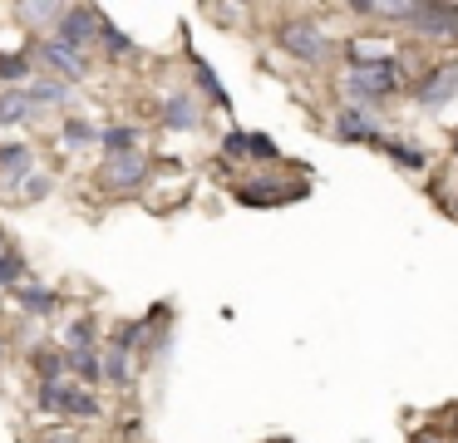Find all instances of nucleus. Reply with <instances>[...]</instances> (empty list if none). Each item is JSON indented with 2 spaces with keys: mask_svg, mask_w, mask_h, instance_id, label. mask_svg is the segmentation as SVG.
<instances>
[{
  "mask_svg": "<svg viewBox=\"0 0 458 443\" xmlns=\"http://www.w3.org/2000/svg\"><path fill=\"white\" fill-rule=\"evenodd\" d=\"M404 84H409V64L399 55H385V59H369V64H350L345 79H340V94H345L350 108L375 114V108L385 104V98H394Z\"/></svg>",
  "mask_w": 458,
  "mask_h": 443,
  "instance_id": "nucleus-1",
  "label": "nucleus"
},
{
  "mask_svg": "<svg viewBox=\"0 0 458 443\" xmlns=\"http://www.w3.org/2000/svg\"><path fill=\"white\" fill-rule=\"evenodd\" d=\"M276 45L310 69L330 64V55H335V39H330V30L320 20H286V25H276Z\"/></svg>",
  "mask_w": 458,
  "mask_h": 443,
  "instance_id": "nucleus-2",
  "label": "nucleus"
},
{
  "mask_svg": "<svg viewBox=\"0 0 458 443\" xmlns=\"http://www.w3.org/2000/svg\"><path fill=\"white\" fill-rule=\"evenodd\" d=\"M99 25H104V15L99 10H89V5H64V15L55 20V35L50 39H60V45H70V49H89L94 39H99Z\"/></svg>",
  "mask_w": 458,
  "mask_h": 443,
  "instance_id": "nucleus-3",
  "label": "nucleus"
},
{
  "mask_svg": "<svg viewBox=\"0 0 458 443\" xmlns=\"http://www.w3.org/2000/svg\"><path fill=\"white\" fill-rule=\"evenodd\" d=\"M454 94H458V59H444V64H428V74L419 79V89H414V104L434 114V108L454 104Z\"/></svg>",
  "mask_w": 458,
  "mask_h": 443,
  "instance_id": "nucleus-4",
  "label": "nucleus"
},
{
  "mask_svg": "<svg viewBox=\"0 0 458 443\" xmlns=\"http://www.w3.org/2000/svg\"><path fill=\"white\" fill-rule=\"evenodd\" d=\"M148 173H153V163L143 148L139 153H123V158H104V167H99L104 187H114V192H139L148 183Z\"/></svg>",
  "mask_w": 458,
  "mask_h": 443,
  "instance_id": "nucleus-5",
  "label": "nucleus"
},
{
  "mask_svg": "<svg viewBox=\"0 0 458 443\" xmlns=\"http://www.w3.org/2000/svg\"><path fill=\"white\" fill-rule=\"evenodd\" d=\"M40 64L50 69V79H60V84H80V79H89V55H80V49L60 45V39H45L40 45Z\"/></svg>",
  "mask_w": 458,
  "mask_h": 443,
  "instance_id": "nucleus-6",
  "label": "nucleus"
},
{
  "mask_svg": "<svg viewBox=\"0 0 458 443\" xmlns=\"http://www.w3.org/2000/svg\"><path fill=\"white\" fill-rule=\"evenodd\" d=\"M291 197H306V183H291L286 187V177H251L247 187H237V202H247V207H281V202H291Z\"/></svg>",
  "mask_w": 458,
  "mask_h": 443,
  "instance_id": "nucleus-7",
  "label": "nucleus"
},
{
  "mask_svg": "<svg viewBox=\"0 0 458 443\" xmlns=\"http://www.w3.org/2000/svg\"><path fill=\"white\" fill-rule=\"evenodd\" d=\"M330 128H335L340 143H369V148H375L379 138H385V128L375 124V114H365V108H350V104L335 108V124H330Z\"/></svg>",
  "mask_w": 458,
  "mask_h": 443,
  "instance_id": "nucleus-8",
  "label": "nucleus"
},
{
  "mask_svg": "<svg viewBox=\"0 0 458 443\" xmlns=\"http://www.w3.org/2000/svg\"><path fill=\"white\" fill-rule=\"evenodd\" d=\"M409 25L428 39H458V5H414Z\"/></svg>",
  "mask_w": 458,
  "mask_h": 443,
  "instance_id": "nucleus-9",
  "label": "nucleus"
},
{
  "mask_svg": "<svg viewBox=\"0 0 458 443\" xmlns=\"http://www.w3.org/2000/svg\"><path fill=\"white\" fill-rule=\"evenodd\" d=\"M55 419H104V404L94 389H80V384H64L60 394V413Z\"/></svg>",
  "mask_w": 458,
  "mask_h": 443,
  "instance_id": "nucleus-10",
  "label": "nucleus"
},
{
  "mask_svg": "<svg viewBox=\"0 0 458 443\" xmlns=\"http://www.w3.org/2000/svg\"><path fill=\"white\" fill-rule=\"evenodd\" d=\"M163 124H168L173 133H192V128L202 124V104L192 94H173L168 104H163Z\"/></svg>",
  "mask_w": 458,
  "mask_h": 443,
  "instance_id": "nucleus-11",
  "label": "nucleus"
},
{
  "mask_svg": "<svg viewBox=\"0 0 458 443\" xmlns=\"http://www.w3.org/2000/svg\"><path fill=\"white\" fill-rule=\"evenodd\" d=\"M11 295L25 315H35V320H50V315L60 311V291H50V285H21V291H11Z\"/></svg>",
  "mask_w": 458,
  "mask_h": 443,
  "instance_id": "nucleus-12",
  "label": "nucleus"
},
{
  "mask_svg": "<svg viewBox=\"0 0 458 443\" xmlns=\"http://www.w3.org/2000/svg\"><path fill=\"white\" fill-rule=\"evenodd\" d=\"M25 98H30V108L40 114V108H55V104H70V84H60V79H30L25 84Z\"/></svg>",
  "mask_w": 458,
  "mask_h": 443,
  "instance_id": "nucleus-13",
  "label": "nucleus"
},
{
  "mask_svg": "<svg viewBox=\"0 0 458 443\" xmlns=\"http://www.w3.org/2000/svg\"><path fill=\"white\" fill-rule=\"evenodd\" d=\"M375 148H379V153H385L394 167H409V173H424V167H428V153H424V148H414V143H399V138H379Z\"/></svg>",
  "mask_w": 458,
  "mask_h": 443,
  "instance_id": "nucleus-14",
  "label": "nucleus"
},
{
  "mask_svg": "<svg viewBox=\"0 0 458 443\" xmlns=\"http://www.w3.org/2000/svg\"><path fill=\"white\" fill-rule=\"evenodd\" d=\"M99 143H104V158H123V153H139L143 133L133 124H114V128H99Z\"/></svg>",
  "mask_w": 458,
  "mask_h": 443,
  "instance_id": "nucleus-15",
  "label": "nucleus"
},
{
  "mask_svg": "<svg viewBox=\"0 0 458 443\" xmlns=\"http://www.w3.org/2000/svg\"><path fill=\"white\" fill-rule=\"evenodd\" d=\"M64 374L80 379V389H94L99 379V350H64Z\"/></svg>",
  "mask_w": 458,
  "mask_h": 443,
  "instance_id": "nucleus-16",
  "label": "nucleus"
},
{
  "mask_svg": "<svg viewBox=\"0 0 458 443\" xmlns=\"http://www.w3.org/2000/svg\"><path fill=\"white\" fill-rule=\"evenodd\" d=\"M30 118H35V108L25 98V89H0V128H21Z\"/></svg>",
  "mask_w": 458,
  "mask_h": 443,
  "instance_id": "nucleus-17",
  "label": "nucleus"
},
{
  "mask_svg": "<svg viewBox=\"0 0 458 443\" xmlns=\"http://www.w3.org/2000/svg\"><path fill=\"white\" fill-rule=\"evenodd\" d=\"M192 79H198V89L208 94V104H212V108H232V94L222 89L217 69H212L208 59H192Z\"/></svg>",
  "mask_w": 458,
  "mask_h": 443,
  "instance_id": "nucleus-18",
  "label": "nucleus"
},
{
  "mask_svg": "<svg viewBox=\"0 0 458 443\" xmlns=\"http://www.w3.org/2000/svg\"><path fill=\"white\" fill-rule=\"evenodd\" d=\"M30 74H35V59L30 55H21V49H15V55H0V84H5V89H25V84H30Z\"/></svg>",
  "mask_w": 458,
  "mask_h": 443,
  "instance_id": "nucleus-19",
  "label": "nucleus"
},
{
  "mask_svg": "<svg viewBox=\"0 0 458 443\" xmlns=\"http://www.w3.org/2000/svg\"><path fill=\"white\" fill-rule=\"evenodd\" d=\"M99 379H104V384H114V389H129V379H133V364H129V354H119V350H104V354H99Z\"/></svg>",
  "mask_w": 458,
  "mask_h": 443,
  "instance_id": "nucleus-20",
  "label": "nucleus"
},
{
  "mask_svg": "<svg viewBox=\"0 0 458 443\" xmlns=\"http://www.w3.org/2000/svg\"><path fill=\"white\" fill-rule=\"evenodd\" d=\"M30 148L25 143H0V167H5V173H11V183H25V177H30Z\"/></svg>",
  "mask_w": 458,
  "mask_h": 443,
  "instance_id": "nucleus-21",
  "label": "nucleus"
},
{
  "mask_svg": "<svg viewBox=\"0 0 458 443\" xmlns=\"http://www.w3.org/2000/svg\"><path fill=\"white\" fill-rule=\"evenodd\" d=\"M30 360H35V374H40V384L64 379V350H45V345H35Z\"/></svg>",
  "mask_w": 458,
  "mask_h": 443,
  "instance_id": "nucleus-22",
  "label": "nucleus"
},
{
  "mask_svg": "<svg viewBox=\"0 0 458 443\" xmlns=\"http://www.w3.org/2000/svg\"><path fill=\"white\" fill-rule=\"evenodd\" d=\"M25 271H30V261H25L21 251H0V291H21V281H25Z\"/></svg>",
  "mask_w": 458,
  "mask_h": 443,
  "instance_id": "nucleus-23",
  "label": "nucleus"
},
{
  "mask_svg": "<svg viewBox=\"0 0 458 443\" xmlns=\"http://www.w3.org/2000/svg\"><path fill=\"white\" fill-rule=\"evenodd\" d=\"M60 138H64V148H89V143H99V124H89V118H70V124L60 128Z\"/></svg>",
  "mask_w": 458,
  "mask_h": 443,
  "instance_id": "nucleus-24",
  "label": "nucleus"
},
{
  "mask_svg": "<svg viewBox=\"0 0 458 443\" xmlns=\"http://www.w3.org/2000/svg\"><path fill=\"white\" fill-rule=\"evenodd\" d=\"M99 39H104V49H109L114 59H133V55H139V45H133V39L123 35L119 25H109V20L99 25Z\"/></svg>",
  "mask_w": 458,
  "mask_h": 443,
  "instance_id": "nucleus-25",
  "label": "nucleus"
},
{
  "mask_svg": "<svg viewBox=\"0 0 458 443\" xmlns=\"http://www.w3.org/2000/svg\"><path fill=\"white\" fill-rule=\"evenodd\" d=\"M143 335H148V325H143V320H123L119 330H114L109 350H119V354H133V350L143 345Z\"/></svg>",
  "mask_w": 458,
  "mask_h": 443,
  "instance_id": "nucleus-26",
  "label": "nucleus"
},
{
  "mask_svg": "<svg viewBox=\"0 0 458 443\" xmlns=\"http://www.w3.org/2000/svg\"><path fill=\"white\" fill-rule=\"evenodd\" d=\"M64 350H94V320L89 315H80V320L64 330Z\"/></svg>",
  "mask_w": 458,
  "mask_h": 443,
  "instance_id": "nucleus-27",
  "label": "nucleus"
},
{
  "mask_svg": "<svg viewBox=\"0 0 458 443\" xmlns=\"http://www.w3.org/2000/svg\"><path fill=\"white\" fill-rule=\"evenodd\" d=\"M15 15H21V20H50V25H55V20L64 15V5H55V0H50V5H40V0H21Z\"/></svg>",
  "mask_w": 458,
  "mask_h": 443,
  "instance_id": "nucleus-28",
  "label": "nucleus"
},
{
  "mask_svg": "<svg viewBox=\"0 0 458 443\" xmlns=\"http://www.w3.org/2000/svg\"><path fill=\"white\" fill-rule=\"evenodd\" d=\"M247 158H257V163H276V158H281V148L271 143L267 133H247Z\"/></svg>",
  "mask_w": 458,
  "mask_h": 443,
  "instance_id": "nucleus-29",
  "label": "nucleus"
},
{
  "mask_svg": "<svg viewBox=\"0 0 458 443\" xmlns=\"http://www.w3.org/2000/svg\"><path fill=\"white\" fill-rule=\"evenodd\" d=\"M222 158H227V163H242V158H247V128H232V133L222 138Z\"/></svg>",
  "mask_w": 458,
  "mask_h": 443,
  "instance_id": "nucleus-30",
  "label": "nucleus"
},
{
  "mask_svg": "<svg viewBox=\"0 0 458 443\" xmlns=\"http://www.w3.org/2000/svg\"><path fill=\"white\" fill-rule=\"evenodd\" d=\"M50 187H55V177H45V173H30V177H25V187H21V197H25V202H40V197L50 192Z\"/></svg>",
  "mask_w": 458,
  "mask_h": 443,
  "instance_id": "nucleus-31",
  "label": "nucleus"
},
{
  "mask_svg": "<svg viewBox=\"0 0 458 443\" xmlns=\"http://www.w3.org/2000/svg\"><path fill=\"white\" fill-rule=\"evenodd\" d=\"M45 443H84V439L74 429H50V433H45Z\"/></svg>",
  "mask_w": 458,
  "mask_h": 443,
  "instance_id": "nucleus-32",
  "label": "nucleus"
},
{
  "mask_svg": "<svg viewBox=\"0 0 458 443\" xmlns=\"http://www.w3.org/2000/svg\"><path fill=\"white\" fill-rule=\"evenodd\" d=\"M454 158H458V133H454Z\"/></svg>",
  "mask_w": 458,
  "mask_h": 443,
  "instance_id": "nucleus-33",
  "label": "nucleus"
},
{
  "mask_svg": "<svg viewBox=\"0 0 458 443\" xmlns=\"http://www.w3.org/2000/svg\"><path fill=\"white\" fill-rule=\"evenodd\" d=\"M0 350H5V340H0Z\"/></svg>",
  "mask_w": 458,
  "mask_h": 443,
  "instance_id": "nucleus-34",
  "label": "nucleus"
}]
</instances>
